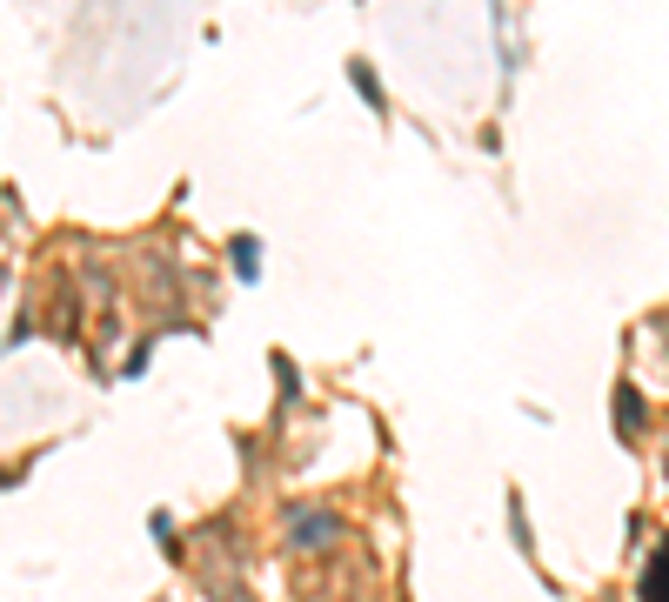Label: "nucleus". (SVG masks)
<instances>
[{
	"mask_svg": "<svg viewBox=\"0 0 669 602\" xmlns=\"http://www.w3.org/2000/svg\"><path fill=\"white\" fill-rule=\"evenodd\" d=\"M643 596H649V602H669V549H663V562H656V576H649V582H643Z\"/></svg>",
	"mask_w": 669,
	"mask_h": 602,
	"instance_id": "f257e3e1",
	"label": "nucleus"
}]
</instances>
